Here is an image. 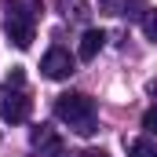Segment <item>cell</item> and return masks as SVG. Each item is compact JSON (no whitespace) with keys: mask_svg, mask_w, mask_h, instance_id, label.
<instances>
[{"mask_svg":"<svg viewBox=\"0 0 157 157\" xmlns=\"http://www.w3.org/2000/svg\"><path fill=\"white\" fill-rule=\"evenodd\" d=\"M55 117L62 124H70L77 135H95V99L84 91H66L55 99Z\"/></svg>","mask_w":157,"mask_h":157,"instance_id":"6da1fadb","label":"cell"},{"mask_svg":"<svg viewBox=\"0 0 157 157\" xmlns=\"http://www.w3.org/2000/svg\"><path fill=\"white\" fill-rule=\"evenodd\" d=\"M40 70H44V77H48V80H66L73 70H77V59H73L66 48H51V51L44 55Z\"/></svg>","mask_w":157,"mask_h":157,"instance_id":"7a4b0ae2","label":"cell"},{"mask_svg":"<svg viewBox=\"0 0 157 157\" xmlns=\"http://www.w3.org/2000/svg\"><path fill=\"white\" fill-rule=\"evenodd\" d=\"M0 117L7 121V124H22V121L29 117V99L22 91H7L4 102H0Z\"/></svg>","mask_w":157,"mask_h":157,"instance_id":"3957f363","label":"cell"},{"mask_svg":"<svg viewBox=\"0 0 157 157\" xmlns=\"http://www.w3.org/2000/svg\"><path fill=\"white\" fill-rule=\"evenodd\" d=\"M4 33H7V40H11L15 48H29V44H33V22H26V18H11V15H7Z\"/></svg>","mask_w":157,"mask_h":157,"instance_id":"277c9868","label":"cell"},{"mask_svg":"<svg viewBox=\"0 0 157 157\" xmlns=\"http://www.w3.org/2000/svg\"><path fill=\"white\" fill-rule=\"evenodd\" d=\"M102 44H106V33L102 29H84V37H80V48H77V55L84 59V62H91L99 51H102Z\"/></svg>","mask_w":157,"mask_h":157,"instance_id":"5b68a950","label":"cell"},{"mask_svg":"<svg viewBox=\"0 0 157 157\" xmlns=\"http://www.w3.org/2000/svg\"><path fill=\"white\" fill-rule=\"evenodd\" d=\"M4 4H7V15L11 18L37 22V15H40V0H4Z\"/></svg>","mask_w":157,"mask_h":157,"instance_id":"8992f818","label":"cell"},{"mask_svg":"<svg viewBox=\"0 0 157 157\" xmlns=\"http://www.w3.org/2000/svg\"><path fill=\"white\" fill-rule=\"evenodd\" d=\"M55 143H59V139H55V132H51L48 124H40V128H33V146H40L44 154H48V150H51Z\"/></svg>","mask_w":157,"mask_h":157,"instance_id":"52a82bcc","label":"cell"},{"mask_svg":"<svg viewBox=\"0 0 157 157\" xmlns=\"http://www.w3.org/2000/svg\"><path fill=\"white\" fill-rule=\"evenodd\" d=\"M128 157H157V146L150 139H135V143L128 146Z\"/></svg>","mask_w":157,"mask_h":157,"instance_id":"ba28073f","label":"cell"},{"mask_svg":"<svg viewBox=\"0 0 157 157\" xmlns=\"http://www.w3.org/2000/svg\"><path fill=\"white\" fill-rule=\"evenodd\" d=\"M22 80H26V70H22V66H11L7 77H4V84H7V88H22Z\"/></svg>","mask_w":157,"mask_h":157,"instance_id":"9c48e42d","label":"cell"},{"mask_svg":"<svg viewBox=\"0 0 157 157\" xmlns=\"http://www.w3.org/2000/svg\"><path fill=\"white\" fill-rule=\"evenodd\" d=\"M143 29H146V37L157 44V11H150V15L143 18Z\"/></svg>","mask_w":157,"mask_h":157,"instance_id":"30bf717a","label":"cell"},{"mask_svg":"<svg viewBox=\"0 0 157 157\" xmlns=\"http://www.w3.org/2000/svg\"><path fill=\"white\" fill-rule=\"evenodd\" d=\"M143 128H146L150 135H157V106H150V110L143 113Z\"/></svg>","mask_w":157,"mask_h":157,"instance_id":"8fae6325","label":"cell"},{"mask_svg":"<svg viewBox=\"0 0 157 157\" xmlns=\"http://www.w3.org/2000/svg\"><path fill=\"white\" fill-rule=\"evenodd\" d=\"M77 157H110V154H106V150H95V146H91V150H84V154H77Z\"/></svg>","mask_w":157,"mask_h":157,"instance_id":"7c38bea8","label":"cell"},{"mask_svg":"<svg viewBox=\"0 0 157 157\" xmlns=\"http://www.w3.org/2000/svg\"><path fill=\"white\" fill-rule=\"evenodd\" d=\"M146 91H150V95H157V80H150V88H146Z\"/></svg>","mask_w":157,"mask_h":157,"instance_id":"4fadbf2b","label":"cell"},{"mask_svg":"<svg viewBox=\"0 0 157 157\" xmlns=\"http://www.w3.org/2000/svg\"><path fill=\"white\" fill-rule=\"evenodd\" d=\"M102 4H110V0H102Z\"/></svg>","mask_w":157,"mask_h":157,"instance_id":"5bb4252c","label":"cell"}]
</instances>
